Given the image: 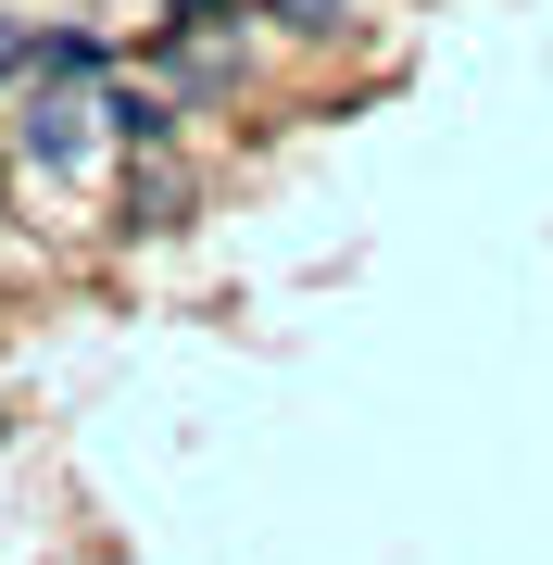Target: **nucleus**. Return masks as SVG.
Wrapping results in <instances>:
<instances>
[{
  "label": "nucleus",
  "instance_id": "nucleus-1",
  "mask_svg": "<svg viewBox=\"0 0 553 565\" xmlns=\"http://www.w3.org/2000/svg\"><path fill=\"white\" fill-rule=\"evenodd\" d=\"M88 88H102V76H88ZM88 88H51V102H25V114H39L25 139H39L51 177H88V163L114 151V126H102V102H88Z\"/></svg>",
  "mask_w": 553,
  "mask_h": 565
},
{
  "label": "nucleus",
  "instance_id": "nucleus-2",
  "mask_svg": "<svg viewBox=\"0 0 553 565\" xmlns=\"http://www.w3.org/2000/svg\"><path fill=\"white\" fill-rule=\"evenodd\" d=\"M226 13H240V0H164V25H177V39H189V25H226Z\"/></svg>",
  "mask_w": 553,
  "mask_h": 565
},
{
  "label": "nucleus",
  "instance_id": "nucleus-3",
  "mask_svg": "<svg viewBox=\"0 0 553 565\" xmlns=\"http://www.w3.org/2000/svg\"><path fill=\"white\" fill-rule=\"evenodd\" d=\"M13 63H25V39H13V25H0V76H13Z\"/></svg>",
  "mask_w": 553,
  "mask_h": 565
}]
</instances>
